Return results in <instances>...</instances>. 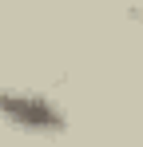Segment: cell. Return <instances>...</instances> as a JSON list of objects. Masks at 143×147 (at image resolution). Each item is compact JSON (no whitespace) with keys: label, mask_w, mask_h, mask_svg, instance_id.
<instances>
[{"label":"cell","mask_w":143,"mask_h":147,"mask_svg":"<svg viewBox=\"0 0 143 147\" xmlns=\"http://www.w3.org/2000/svg\"><path fill=\"white\" fill-rule=\"evenodd\" d=\"M0 123L16 127L24 135H60L68 127V115L40 92L0 88Z\"/></svg>","instance_id":"obj_1"}]
</instances>
